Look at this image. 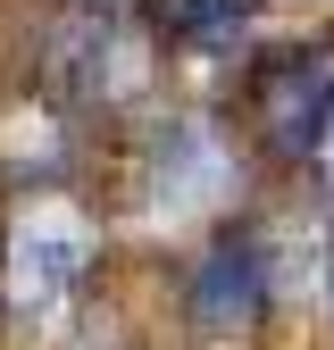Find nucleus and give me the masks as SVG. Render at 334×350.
Instances as JSON below:
<instances>
[{"label":"nucleus","mask_w":334,"mask_h":350,"mask_svg":"<svg viewBox=\"0 0 334 350\" xmlns=\"http://www.w3.org/2000/svg\"><path fill=\"white\" fill-rule=\"evenodd\" d=\"M250 117H259V142L276 159H318L326 117H334V59L326 51H284L259 67L250 83Z\"/></svg>","instance_id":"nucleus-5"},{"label":"nucleus","mask_w":334,"mask_h":350,"mask_svg":"<svg viewBox=\"0 0 334 350\" xmlns=\"http://www.w3.org/2000/svg\"><path fill=\"white\" fill-rule=\"evenodd\" d=\"M151 9H159V33L184 51H234L250 25V0H151Z\"/></svg>","instance_id":"nucleus-6"},{"label":"nucleus","mask_w":334,"mask_h":350,"mask_svg":"<svg viewBox=\"0 0 334 350\" xmlns=\"http://www.w3.org/2000/svg\"><path fill=\"white\" fill-rule=\"evenodd\" d=\"M242 184V159L226 142L218 117H167L159 142H151V167H142V200L151 217H218Z\"/></svg>","instance_id":"nucleus-3"},{"label":"nucleus","mask_w":334,"mask_h":350,"mask_svg":"<svg viewBox=\"0 0 334 350\" xmlns=\"http://www.w3.org/2000/svg\"><path fill=\"white\" fill-rule=\"evenodd\" d=\"M42 83L59 100H92V109L134 100L151 83V42L125 17V0H84L75 17H59L42 42Z\"/></svg>","instance_id":"nucleus-1"},{"label":"nucleus","mask_w":334,"mask_h":350,"mask_svg":"<svg viewBox=\"0 0 334 350\" xmlns=\"http://www.w3.org/2000/svg\"><path fill=\"white\" fill-rule=\"evenodd\" d=\"M318 284H326V317H334V234H326V267H318Z\"/></svg>","instance_id":"nucleus-8"},{"label":"nucleus","mask_w":334,"mask_h":350,"mask_svg":"<svg viewBox=\"0 0 334 350\" xmlns=\"http://www.w3.org/2000/svg\"><path fill=\"white\" fill-rule=\"evenodd\" d=\"M318 175L334 184V117H326V142H318Z\"/></svg>","instance_id":"nucleus-7"},{"label":"nucleus","mask_w":334,"mask_h":350,"mask_svg":"<svg viewBox=\"0 0 334 350\" xmlns=\"http://www.w3.org/2000/svg\"><path fill=\"white\" fill-rule=\"evenodd\" d=\"M92 250H101V234L84 226L75 208H59V200H34L17 226H9V250H0V284H9V300H17V309L51 317L59 300L84 284Z\"/></svg>","instance_id":"nucleus-4"},{"label":"nucleus","mask_w":334,"mask_h":350,"mask_svg":"<svg viewBox=\"0 0 334 350\" xmlns=\"http://www.w3.org/2000/svg\"><path fill=\"white\" fill-rule=\"evenodd\" d=\"M276 292H284L276 242L259 226H226L218 242L192 258V275H184V317L209 342H242V334H259V317H268Z\"/></svg>","instance_id":"nucleus-2"}]
</instances>
